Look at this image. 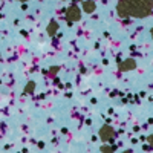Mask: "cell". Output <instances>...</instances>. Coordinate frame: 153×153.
Masks as SVG:
<instances>
[{
	"mask_svg": "<svg viewBox=\"0 0 153 153\" xmlns=\"http://www.w3.org/2000/svg\"><path fill=\"white\" fill-rule=\"evenodd\" d=\"M152 0H120L118 14L123 17H146L152 12Z\"/></svg>",
	"mask_w": 153,
	"mask_h": 153,
	"instance_id": "cell-1",
	"label": "cell"
},
{
	"mask_svg": "<svg viewBox=\"0 0 153 153\" xmlns=\"http://www.w3.org/2000/svg\"><path fill=\"white\" fill-rule=\"evenodd\" d=\"M80 17H81V11H80V8L76 6V5H72V6L66 11V19H68L71 23L78 22Z\"/></svg>",
	"mask_w": 153,
	"mask_h": 153,
	"instance_id": "cell-2",
	"label": "cell"
},
{
	"mask_svg": "<svg viewBox=\"0 0 153 153\" xmlns=\"http://www.w3.org/2000/svg\"><path fill=\"white\" fill-rule=\"evenodd\" d=\"M113 135H115V132H113L112 127H109V126L101 127V130H100V136H101V139H103V141H109V139H112V138H113Z\"/></svg>",
	"mask_w": 153,
	"mask_h": 153,
	"instance_id": "cell-3",
	"label": "cell"
},
{
	"mask_svg": "<svg viewBox=\"0 0 153 153\" xmlns=\"http://www.w3.org/2000/svg\"><path fill=\"white\" fill-rule=\"evenodd\" d=\"M57 31H58V23L57 22H51L48 25V34L49 35H54V34H57Z\"/></svg>",
	"mask_w": 153,
	"mask_h": 153,
	"instance_id": "cell-4",
	"label": "cell"
},
{
	"mask_svg": "<svg viewBox=\"0 0 153 153\" xmlns=\"http://www.w3.org/2000/svg\"><path fill=\"white\" fill-rule=\"evenodd\" d=\"M95 2H84L83 3V9L86 11V12H89V14H91V12H94L95 11Z\"/></svg>",
	"mask_w": 153,
	"mask_h": 153,
	"instance_id": "cell-5",
	"label": "cell"
},
{
	"mask_svg": "<svg viewBox=\"0 0 153 153\" xmlns=\"http://www.w3.org/2000/svg\"><path fill=\"white\" fill-rule=\"evenodd\" d=\"M34 91H35V83H34V81H31L29 84H26V87H25V92H26V94H28V92L32 94Z\"/></svg>",
	"mask_w": 153,
	"mask_h": 153,
	"instance_id": "cell-6",
	"label": "cell"
},
{
	"mask_svg": "<svg viewBox=\"0 0 153 153\" xmlns=\"http://www.w3.org/2000/svg\"><path fill=\"white\" fill-rule=\"evenodd\" d=\"M135 66V63L133 61H129V63H124V65H121V69L124 71V69H130V68H133Z\"/></svg>",
	"mask_w": 153,
	"mask_h": 153,
	"instance_id": "cell-7",
	"label": "cell"
},
{
	"mask_svg": "<svg viewBox=\"0 0 153 153\" xmlns=\"http://www.w3.org/2000/svg\"><path fill=\"white\" fill-rule=\"evenodd\" d=\"M19 2H28V0H19Z\"/></svg>",
	"mask_w": 153,
	"mask_h": 153,
	"instance_id": "cell-8",
	"label": "cell"
},
{
	"mask_svg": "<svg viewBox=\"0 0 153 153\" xmlns=\"http://www.w3.org/2000/svg\"><path fill=\"white\" fill-rule=\"evenodd\" d=\"M152 32H153V31H152Z\"/></svg>",
	"mask_w": 153,
	"mask_h": 153,
	"instance_id": "cell-9",
	"label": "cell"
}]
</instances>
